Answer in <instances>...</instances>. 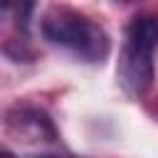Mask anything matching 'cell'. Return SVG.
<instances>
[{
	"instance_id": "cell-1",
	"label": "cell",
	"mask_w": 158,
	"mask_h": 158,
	"mask_svg": "<svg viewBox=\"0 0 158 158\" xmlns=\"http://www.w3.org/2000/svg\"><path fill=\"white\" fill-rule=\"evenodd\" d=\"M42 35L52 44H59L91 64L104 62L111 49L106 30L72 7H49L42 17Z\"/></svg>"
},
{
	"instance_id": "cell-2",
	"label": "cell",
	"mask_w": 158,
	"mask_h": 158,
	"mask_svg": "<svg viewBox=\"0 0 158 158\" xmlns=\"http://www.w3.org/2000/svg\"><path fill=\"white\" fill-rule=\"evenodd\" d=\"M158 47V17L138 15L126 27L118 57V81L131 96H143L153 86V52Z\"/></svg>"
},
{
	"instance_id": "cell-3",
	"label": "cell",
	"mask_w": 158,
	"mask_h": 158,
	"mask_svg": "<svg viewBox=\"0 0 158 158\" xmlns=\"http://www.w3.org/2000/svg\"><path fill=\"white\" fill-rule=\"evenodd\" d=\"M7 126L30 138H40L42 133L52 136V121L37 109H15L7 114Z\"/></svg>"
},
{
	"instance_id": "cell-4",
	"label": "cell",
	"mask_w": 158,
	"mask_h": 158,
	"mask_svg": "<svg viewBox=\"0 0 158 158\" xmlns=\"http://www.w3.org/2000/svg\"><path fill=\"white\" fill-rule=\"evenodd\" d=\"M0 158H15V156H12L10 151H2V156H0Z\"/></svg>"
},
{
	"instance_id": "cell-5",
	"label": "cell",
	"mask_w": 158,
	"mask_h": 158,
	"mask_svg": "<svg viewBox=\"0 0 158 158\" xmlns=\"http://www.w3.org/2000/svg\"><path fill=\"white\" fill-rule=\"evenodd\" d=\"M42 158H57V156H42Z\"/></svg>"
}]
</instances>
